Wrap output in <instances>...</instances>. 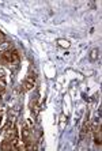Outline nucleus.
Here are the masks:
<instances>
[{"label":"nucleus","mask_w":102,"mask_h":151,"mask_svg":"<svg viewBox=\"0 0 102 151\" xmlns=\"http://www.w3.org/2000/svg\"><path fill=\"white\" fill-rule=\"evenodd\" d=\"M19 59H21V56H19L18 50L12 49V48L8 50H4V52L1 53V61H3L4 64H7V65L18 64L19 63Z\"/></svg>","instance_id":"f257e3e1"},{"label":"nucleus","mask_w":102,"mask_h":151,"mask_svg":"<svg viewBox=\"0 0 102 151\" xmlns=\"http://www.w3.org/2000/svg\"><path fill=\"white\" fill-rule=\"evenodd\" d=\"M35 86V75L33 74H29L27 78L25 79V82H23V86H22V91H30V90H33Z\"/></svg>","instance_id":"f03ea898"},{"label":"nucleus","mask_w":102,"mask_h":151,"mask_svg":"<svg viewBox=\"0 0 102 151\" xmlns=\"http://www.w3.org/2000/svg\"><path fill=\"white\" fill-rule=\"evenodd\" d=\"M22 143L25 144L32 143V129L27 125H25L23 129H22Z\"/></svg>","instance_id":"7ed1b4c3"},{"label":"nucleus","mask_w":102,"mask_h":151,"mask_svg":"<svg viewBox=\"0 0 102 151\" xmlns=\"http://www.w3.org/2000/svg\"><path fill=\"white\" fill-rule=\"evenodd\" d=\"M4 136H6V140H8L11 143V140L14 139V137H17L18 136V131H17V128H15L14 125H10L6 129V132H4Z\"/></svg>","instance_id":"20e7f679"},{"label":"nucleus","mask_w":102,"mask_h":151,"mask_svg":"<svg viewBox=\"0 0 102 151\" xmlns=\"http://www.w3.org/2000/svg\"><path fill=\"white\" fill-rule=\"evenodd\" d=\"M88 131H90V123H88V120L86 121L85 124H83V127H82V131H80V139H83V137L86 136V134H88Z\"/></svg>","instance_id":"39448f33"},{"label":"nucleus","mask_w":102,"mask_h":151,"mask_svg":"<svg viewBox=\"0 0 102 151\" xmlns=\"http://www.w3.org/2000/svg\"><path fill=\"white\" fill-rule=\"evenodd\" d=\"M57 45L60 46V48H64V49H68V48H70V41H68V40H64V38H59L57 40Z\"/></svg>","instance_id":"423d86ee"},{"label":"nucleus","mask_w":102,"mask_h":151,"mask_svg":"<svg viewBox=\"0 0 102 151\" xmlns=\"http://www.w3.org/2000/svg\"><path fill=\"white\" fill-rule=\"evenodd\" d=\"M0 150H12L11 143L8 140H6V139H4V140L1 142V144H0Z\"/></svg>","instance_id":"0eeeda50"},{"label":"nucleus","mask_w":102,"mask_h":151,"mask_svg":"<svg viewBox=\"0 0 102 151\" xmlns=\"http://www.w3.org/2000/svg\"><path fill=\"white\" fill-rule=\"evenodd\" d=\"M98 55H99V49H93L91 52H90V57H88V59L91 60V61H94V60H97Z\"/></svg>","instance_id":"6e6552de"},{"label":"nucleus","mask_w":102,"mask_h":151,"mask_svg":"<svg viewBox=\"0 0 102 151\" xmlns=\"http://www.w3.org/2000/svg\"><path fill=\"white\" fill-rule=\"evenodd\" d=\"M4 88H6V81H4L3 72H0V93H3Z\"/></svg>","instance_id":"1a4fd4ad"},{"label":"nucleus","mask_w":102,"mask_h":151,"mask_svg":"<svg viewBox=\"0 0 102 151\" xmlns=\"http://www.w3.org/2000/svg\"><path fill=\"white\" fill-rule=\"evenodd\" d=\"M0 101H1V94H0Z\"/></svg>","instance_id":"9d476101"}]
</instances>
